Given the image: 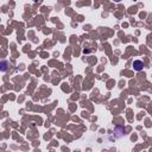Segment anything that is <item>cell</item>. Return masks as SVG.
Listing matches in <instances>:
<instances>
[{
	"instance_id": "6da1fadb",
	"label": "cell",
	"mask_w": 152,
	"mask_h": 152,
	"mask_svg": "<svg viewBox=\"0 0 152 152\" xmlns=\"http://www.w3.org/2000/svg\"><path fill=\"white\" fill-rule=\"evenodd\" d=\"M114 135L117 138H121L122 135H125V129L122 126H115V129H114Z\"/></svg>"
},
{
	"instance_id": "277c9868",
	"label": "cell",
	"mask_w": 152,
	"mask_h": 152,
	"mask_svg": "<svg viewBox=\"0 0 152 152\" xmlns=\"http://www.w3.org/2000/svg\"><path fill=\"white\" fill-rule=\"evenodd\" d=\"M33 1H35V3H41L42 0H33Z\"/></svg>"
},
{
	"instance_id": "3957f363",
	"label": "cell",
	"mask_w": 152,
	"mask_h": 152,
	"mask_svg": "<svg viewBox=\"0 0 152 152\" xmlns=\"http://www.w3.org/2000/svg\"><path fill=\"white\" fill-rule=\"evenodd\" d=\"M7 66H8V62L3 61L1 62V71H6L7 70Z\"/></svg>"
},
{
	"instance_id": "7a4b0ae2",
	"label": "cell",
	"mask_w": 152,
	"mask_h": 152,
	"mask_svg": "<svg viewBox=\"0 0 152 152\" xmlns=\"http://www.w3.org/2000/svg\"><path fill=\"white\" fill-rule=\"evenodd\" d=\"M133 69L135 71H142L144 69V62L143 61H139V59L134 61L133 62Z\"/></svg>"
},
{
	"instance_id": "5b68a950",
	"label": "cell",
	"mask_w": 152,
	"mask_h": 152,
	"mask_svg": "<svg viewBox=\"0 0 152 152\" xmlns=\"http://www.w3.org/2000/svg\"><path fill=\"white\" fill-rule=\"evenodd\" d=\"M113 1H115V3H120L121 0H113Z\"/></svg>"
}]
</instances>
